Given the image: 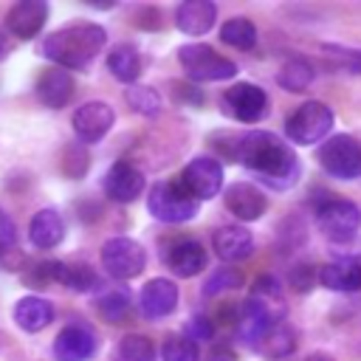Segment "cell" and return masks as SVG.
I'll return each instance as SVG.
<instances>
[{"label":"cell","mask_w":361,"mask_h":361,"mask_svg":"<svg viewBox=\"0 0 361 361\" xmlns=\"http://www.w3.org/2000/svg\"><path fill=\"white\" fill-rule=\"evenodd\" d=\"M237 158L243 161L248 172H254L262 183L274 189H288L299 178V164H296L293 149L279 135L265 133V130L240 135Z\"/></svg>","instance_id":"cell-1"},{"label":"cell","mask_w":361,"mask_h":361,"mask_svg":"<svg viewBox=\"0 0 361 361\" xmlns=\"http://www.w3.org/2000/svg\"><path fill=\"white\" fill-rule=\"evenodd\" d=\"M104 42H107V34L102 25L76 23V25L48 34L42 42V54H45V59H51L54 65H59L65 71H87Z\"/></svg>","instance_id":"cell-2"},{"label":"cell","mask_w":361,"mask_h":361,"mask_svg":"<svg viewBox=\"0 0 361 361\" xmlns=\"http://www.w3.org/2000/svg\"><path fill=\"white\" fill-rule=\"evenodd\" d=\"M147 209L164 223H186L197 214V200L178 180H161L149 189Z\"/></svg>","instance_id":"cell-3"},{"label":"cell","mask_w":361,"mask_h":361,"mask_svg":"<svg viewBox=\"0 0 361 361\" xmlns=\"http://www.w3.org/2000/svg\"><path fill=\"white\" fill-rule=\"evenodd\" d=\"M316 220L336 245H344L358 234L361 209L344 197H324L322 203H316Z\"/></svg>","instance_id":"cell-4"},{"label":"cell","mask_w":361,"mask_h":361,"mask_svg":"<svg viewBox=\"0 0 361 361\" xmlns=\"http://www.w3.org/2000/svg\"><path fill=\"white\" fill-rule=\"evenodd\" d=\"M178 59H180L186 76L195 82H223V79H231L237 73V65L231 59H226L214 48L197 45V42L183 45L178 51Z\"/></svg>","instance_id":"cell-5"},{"label":"cell","mask_w":361,"mask_h":361,"mask_svg":"<svg viewBox=\"0 0 361 361\" xmlns=\"http://www.w3.org/2000/svg\"><path fill=\"white\" fill-rule=\"evenodd\" d=\"M333 110L324 104V102H305L288 121H285V135L293 141V144H316L322 138H327V133L333 130Z\"/></svg>","instance_id":"cell-6"},{"label":"cell","mask_w":361,"mask_h":361,"mask_svg":"<svg viewBox=\"0 0 361 361\" xmlns=\"http://www.w3.org/2000/svg\"><path fill=\"white\" fill-rule=\"evenodd\" d=\"M319 164L333 178H361V141L355 135H330L319 149Z\"/></svg>","instance_id":"cell-7"},{"label":"cell","mask_w":361,"mask_h":361,"mask_svg":"<svg viewBox=\"0 0 361 361\" xmlns=\"http://www.w3.org/2000/svg\"><path fill=\"white\" fill-rule=\"evenodd\" d=\"M102 265L113 279H133L144 271L147 254L130 237H113L102 245Z\"/></svg>","instance_id":"cell-8"},{"label":"cell","mask_w":361,"mask_h":361,"mask_svg":"<svg viewBox=\"0 0 361 361\" xmlns=\"http://www.w3.org/2000/svg\"><path fill=\"white\" fill-rule=\"evenodd\" d=\"M220 107L226 116L243 121V124H251V121H259L268 110V96L262 87L251 85V82H237L231 85L223 99H220Z\"/></svg>","instance_id":"cell-9"},{"label":"cell","mask_w":361,"mask_h":361,"mask_svg":"<svg viewBox=\"0 0 361 361\" xmlns=\"http://www.w3.org/2000/svg\"><path fill=\"white\" fill-rule=\"evenodd\" d=\"M178 183L195 197V200H209L220 192L223 186V166L209 158V155H200V158H192L186 164V169L180 172Z\"/></svg>","instance_id":"cell-10"},{"label":"cell","mask_w":361,"mask_h":361,"mask_svg":"<svg viewBox=\"0 0 361 361\" xmlns=\"http://www.w3.org/2000/svg\"><path fill=\"white\" fill-rule=\"evenodd\" d=\"M116 121V113L110 104L104 102H87L82 104L76 113H73V130L82 141H102L107 135V130L113 127Z\"/></svg>","instance_id":"cell-11"},{"label":"cell","mask_w":361,"mask_h":361,"mask_svg":"<svg viewBox=\"0 0 361 361\" xmlns=\"http://www.w3.org/2000/svg\"><path fill=\"white\" fill-rule=\"evenodd\" d=\"M96 347H99V341L90 327L68 324L54 341V358L56 361H87L96 353Z\"/></svg>","instance_id":"cell-12"},{"label":"cell","mask_w":361,"mask_h":361,"mask_svg":"<svg viewBox=\"0 0 361 361\" xmlns=\"http://www.w3.org/2000/svg\"><path fill=\"white\" fill-rule=\"evenodd\" d=\"M48 20V3L42 0H20L8 8L6 14V28L20 37V39H31L39 34V28Z\"/></svg>","instance_id":"cell-13"},{"label":"cell","mask_w":361,"mask_h":361,"mask_svg":"<svg viewBox=\"0 0 361 361\" xmlns=\"http://www.w3.org/2000/svg\"><path fill=\"white\" fill-rule=\"evenodd\" d=\"M104 192L116 203H130L144 192V175L127 161H116L104 175Z\"/></svg>","instance_id":"cell-14"},{"label":"cell","mask_w":361,"mask_h":361,"mask_svg":"<svg viewBox=\"0 0 361 361\" xmlns=\"http://www.w3.org/2000/svg\"><path fill=\"white\" fill-rule=\"evenodd\" d=\"M178 305V288L172 279H164V276H155L149 279L144 288H141V296H138V307L147 319H164L175 310Z\"/></svg>","instance_id":"cell-15"},{"label":"cell","mask_w":361,"mask_h":361,"mask_svg":"<svg viewBox=\"0 0 361 361\" xmlns=\"http://www.w3.org/2000/svg\"><path fill=\"white\" fill-rule=\"evenodd\" d=\"M226 209L240 220H257L265 214L268 200L254 183H231L226 189Z\"/></svg>","instance_id":"cell-16"},{"label":"cell","mask_w":361,"mask_h":361,"mask_svg":"<svg viewBox=\"0 0 361 361\" xmlns=\"http://www.w3.org/2000/svg\"><path fill=\"white\" fill-rule=\"evenodd\" d=\"M212 245H214V254L226 262H240V259H248L251 251H254V237L245 226H223L214 231L212 237Z\"/></svg>","instance_id":"cell-17"},{"label":"cell","mask_w":361,"mask_h":361,"mask_svg":"<svg viewBox=\"0 0 361 361\" xmlns=\"http://www.w3.org/2000/svg\"><path fill=\"white\" fill-rule=\"evenodd\" d=\"M73 79L65 68H48L39 79H37V96L42 104L48 107H65L71 99H73Z\"/></svg>","instance_id":"cell-18"},{"label":"cell","mask_w":361,"mask_h":361,"mask_svg":"<svg viewBox=\"0 0 361 361\" xmlns=\"http://www.w3.org/2000/svg\"><path fill=\"white\" fill-rule=\"evenodd\" d=\"M214 17H217V8L214 3L209 0H186L178 6L175 11V20H178V28L189 37H200L206 34L212 25H214Z\"/></svg>","instance_id":"cell-19"},{"label":"cell","mask_w":361,"mask_h":361,"mask_svg":"<svg viewBox=\"0 0 361 361\" xmlns=\"http://www.w3.org/2000/svg\"><path fill=\"white\" fill-rule=\"evenodd\" d=\"M166 265L178 276H195L206 268V251L197 240H178L166 254Z\"/></svg>","instance_id":"cell-20"},{"label":"cell","mask_w":361,"mask_h":361,"mask_svg":"<svg viewBox=\"0 0 361 361\" xmlns=\"http://www.w3.org/2000/svg\"><path fill=\"white\" fill-rule=\"evenodd\" d=\"M65 237V223L59 217V212L54 209H42L31 217L28 223V240L37 245V248H54L59 245Z\"/></svg>","instance_id":"cell-21"},{"label":"cell","mask_w":361,"mask_h":361,"mask_svg":"<svg viewBox=\"0 0 361 361\" xmlns=\"http://www.w3.org/2000/svg\"><path fill=\"white\" fill-rule=\"evenodd\" d=\"M319 282L330 290H358L361 288V265L355 259H336L319 268Z\"/></svg>","instance_id":"cell-22"},{"label":"cell","mask_w":361,"mask_h":361,"mask_svg":"<svg viewBox=\"0 0 361 361\" xmlns=\"http://www.w3.org/2000/svg\"><path fill=\"white\" fill-rule=\"evenodd\" d=\"M54 319V305L48 299H39V296H25L14 305V322L28 330V333H37L42 327H48Z\"/></svg>","instance_id":"cell-23"},{"label":"cell","mask_w":361,"mask_h":361,"mask_svg":"<svg viewBox=\"0 0 361 361\" xmlns=\"http://www.w3.org/2000/svg\"><path fill=\"white\" fill-rule=\"evenodd\" d=\"M257 350H259V355H265L268 361L288 358V355L296 350V330H293L290 324L279 322V324H274V327L262 336V341L257 344Z\"/></svg>","instance_id":"cell-24"},{"label":"cell","mask_w":361,"mask_h":361,"mask_svg":"<svg viewBox=\"0 0 361 361\" xmlns=\"http://www.w3.org/2000/svg\"><path fill=\"white\" fill-rule=\"evenodd\" d=\"M107 71H110L118 82H124V85L135 82L138 73H141V56H138V51H135L133 45H127V42L116 45V48L110 51V56H107Z\"/></svg>","instance_id":"cell-25"},{"label":"cell","mask_w":361,"mask_h":361,"mask_svg":"<svg viewBox=\"0 0 361 361\" xmlns=\"http://www.w3.org/2000/svg\"><path fill=\"white\" fill-rule=\"evenodd\" d=\"M54 282L82 293L96 285V274L85 262H54Z\"/></svg>","instance_id":"cell-26"},{"label":"cell","mask_w":361,"mask_h":361,"mask_svg":"<svg viewBox=\"0 0 361 361\" xmlns=\"http://www.w3.org/2000/svg\"><path fill=\"white\" fill-rule=\"evenodd\" d=\"M220 39H223L226 45L240 48V51H251L254 42H257V28H254V23H251L248 17H231V20L223 23Z\"/></svg>","instance_id":"cell-27"},{"label":"cell","mask_w":361,"mask_h":361,"mask_svg":"<svg viewBox=\"0 0 361 361\" xmlns=\"http://www.w3.org/2000/svg\"><path fill=\"white\" fill-rule=\"evenodd\" d=\"M276 82H279L285 90H290V93H302V90L313 82V68H310V62H305V59H288V62L282 65V71L276 73Z\"/></svg>","instance_id":"cell-28"},{"label":"cell","mask_w":361,"mask_h":361,"mask_svg":"<svg viewBox=\"0 0 361 361\" xmlns=\"http://www.w3.org/2000/svg\"><path fill=\"white\" fill-rule=\"evenodd\" d=\"M251 296L257 302H262L279 322L285 316V302H282V285L274 279V276H259L254 285H251Z\"/></svg>","instance_id":"cell-29"},{"label":"cell","mask_w":361,"mask_h":361,"mask_svg":"<svg viewBox=\"0 0 361 361\" xmlns=\"http://www.w3.org/2000/svg\"><path fill=\"white\" fill-rule=\"evenodd\" d=\"M133 299H130V290L127 288H113V290H104L99 299H96V310L107 319V322H121L130 310Z\"/></svg>","instance_id":"cell-30"},{"label":"cell","mask_w":361,"mask_h":361,"mask_svg":"<svg viewBox=\"0 0 361 361\" xmlns=\"http://www.w3.org/2000/svg\"><path fill=\"white\" fill-rule=\"evenodd\" d=\"M116 361H158L155 347L147 336H124L116 347Z\"/></svg>","instance_id":"cell-31"},{"label":"cell","mask_w":361,"mask_h":361,"mask_svg":"<svg viewBox=\"0 0 361 361\" xmlns=\"http://www.w3.org/2000/svg\"><path fill=\"white\" fill-rule=\"evenodd\" d=\"M124 99L141 116H158V110H161V96L147 85H130L124 90Z\"/></svg>","instance_id":"cell-32"},{"label":"cell","mask_w":361,"mask_h":361,"mask_svg":"<svg viewBox=\"0 0 361 361\" xmlns=\"http://www.w3.org/2000/svg\"><path fill=\"white\" fill-rule=\"evenodd\" d=\"M161 361H200V353L189 336H166L161 344Z\"/></svg>","instance_id":"cell-33"},{"label":"cell","mask_w":361,"mask_h":361,"mask_svg":"<svg viewBox=\"0 0 361 361\" xmlns=\"http://www.w3.org/2000/svg\"><path fill=\"white\" fill-rule=\"evenodd\" d=\"M240 282H243V276L234 268H220V271H214L206 279L203 293L206 296H214V293H223V290H234V288H240Z\"/></svg>","instance_id":"cell-34"},{"label":"cell","mask_w":361,"mask_h":361,"mask_svg":"<svg viewBox=\"0 0 361 361\" xmlns=\"http://www.w3.org/2000/svg\"><path fill=\"white\" fill-rule=\"evenodd\" d=\"M316 279H319V271H313L310 265H296V268L290 271V285H293V290H299V293H307Z\"/></svg>","instance_id":"cell-35"},{"label":"cell","mask_w":361,"mask_h":361,"mask_svg":"<svg viewBox=\"0 0 361 361\" xmlns=\"http://www.w3.org/2000/svg\"><path fill=\"white\" fill-rule=\"evenodd\" d=\"M85 169H87V155H85V149H82V147H68V149H65V172L73 175V178H79V175H85Z\"/></svg>","instance_id":"cell-36"},{"label":"cell","mask_w":361,"mask_h":361,"mask_svg":"<svg viewBox=\"0 0 361 361\" xmlns=\"http://www.w3.org/2000/svg\"><path fill=\"white\" fill-rule=\"evenodd\" d=\"M212 333H214V327H212V322L206 319V316H192L189 319V324H186V336L197 344V341H209L212 338Z\"/></svg>","instance_id":"cell-37"},{"label":"cell","mask_w":361,"mask_h":361,"mask_svg":"<svg viewBox=\"0 0 361 361\" xmlns=\"http://www.w3.org/2000/svg\"><path fill=\"white\" fill-rule=\"evenodd\" d=\"M172 87H175V99L178 102H192V104H200L203 102V93L195 90V87H189V85H172Z\"/></svg>","instance_id":"cell-38"},{"label":"cell","mask_w":361,"mask_h":361,"mask_svg":"<svg viewBox=\"0 0 361 361\" xmlns=\"http://www.w3.org/2000/svg\"><path fill=\"white\" fill-rule=\"evenodd\" d=\"M209 361H237V355H234V350H231V347L217 344V347L209 353Z\"/></svg>","instance_id":"cell-39"},{"label":"cell","mask_w":361,"mask_h":361,"mask_svg":"<svg viewBox=\"0 0 361 361\" xmlns=\"http://www.w3.org/2000/svg\"><path fill=\"white\" fill-rule=\"evenodd\" d=\"M305 361H336L333 355H327V353H310Z\"/></svg>","instance_id":"cell-40"},{"label":"cell","mask_w":361,"mask_h":361,"mask_svg":"<svg viewBox=\"0 0 361 361\" xmlns=\"http://www.w3.org/2000/svg\"><path fill=\"white\" fill-rule=\"evenodd\" d=\"M3 51H6V37H3V31H0V56H3Z\"/></svg>","instance_id":"cell-41"},{"label":"cell","mask_w":361,"mask_h":361,"mask_svg":"<svg viewBox=\"0 0 361 361\" xmlns=\"http://www.w3.org/2000/svg\"><path fill=\"white\" fill-rule=\"evenodd\" d=\"M0 223H3V217H0Z\"/></svg>","instance_id":"cell-42"}]
</instances>
